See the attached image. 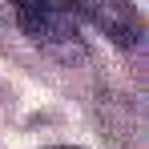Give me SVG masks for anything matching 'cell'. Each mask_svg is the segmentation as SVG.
Wrapping results in <instances>:
<instances>
[{
  "label": "cell",
  "instance_id": "3",
  "mask_svg": "<svg viewBox=\"0 0 149 149\" xmlns=\"http://www.w3.org/2000/svg\"><path fill=\"white\" fill-rule=\"evenodd\" d=\"M56 149H69V145H56Z\"/></svg>",
  "mask_w": 149,
  "mask_h": 149
},
{
  "label": "cell",
  "instance_id": "2",
  "mask_svg": "<svg viewBox=\"0 0 149 149\" xmlns=\"http://www.w3.org/2000/svg\"><path fill=\"white\" fill-rule=\"evenodd\" d=\"M69 8L81 20H89L101 36H109L117 49H137L141 45L145 24H141V12L129 0H69Z\"/></svg>",
  "mask_w": 149,
  "mask_h": 149
},
{
  "label": "cell",
  "instance_id": "1",
  "mask_svg": "<svg viewBox=\"0 0 149 149\" xmlns=\"http://www.w3.org/2000/svg\"><path fill=\"white\" fill-rule=\"evenodd\" d=\"M12 8H16V24L40 52L65 65L85 61V40H81L77 12L69 8V0H12Z\"/></svg>",
  "mask_w": 149,
  "mask_h": 149
}]
</instances>
